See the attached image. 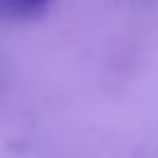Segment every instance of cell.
Returning a JSON list of instances; mask_svg holds the SVG:
<instances>
[{"instance_id":"6da1fadb","label":"cell","mask_w":158,"mask_h":158,"mask_svg":"<svg viewBox=\"0 0 158 158\" xmlns=\"http://www.w3.org/2000/svg\"><path fill=\"white\" fill-rule=\"evenodd\" d=\"M52 0H0V22H25L47 12Z\"/></svg>"}]
</instances>
